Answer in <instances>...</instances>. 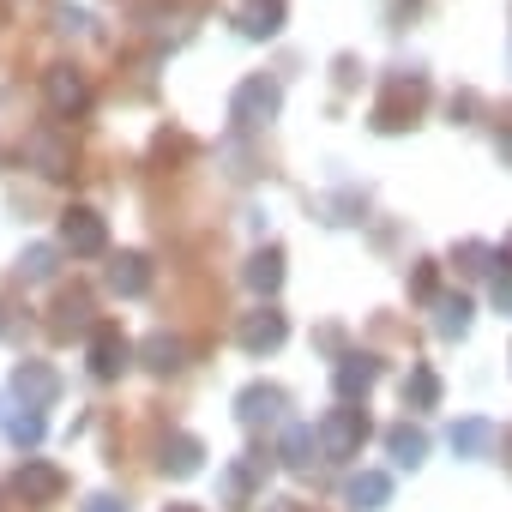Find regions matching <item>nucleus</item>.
<instances>
[{
  "instance_id": "2f4dec72",
  "label": "nucleus",
  "mask_w": 512,
  "mask_h": 512,
  "mask_svg": "<svg viewBox=\"0 0 512 512\" xmlns=\"http://www.w3.org/2000/svg\"><path fill=\"white\" fill-rule=\"evenodd\" d=\"M494 151H500V157L512 163V127H500V133H494Z\"/></svg>"
},
{
  "instance_id": "6e6552de",
  "label": "nucleus",
  "mask_w": 512,
  "mask_h": 512,
  "mask_svg": "<svg viewBox=\"0 0 512 512\" xmlns=\"http://www.w3.org/2000/svg\"><path fill=\"white\" fill-rule=\"evenodd\" d=\"M284 338H290V320H284L278 308H253V314L235 320V344H241L247 356H272Z\"/></svg>"
},
{
  "instance_id": "20e7f679",
  "label": "nucleus",
  "mask_w": 512,
  "mask_h": 512,
  "mask_svg": "<svg viewBox=\"0 0 512 512\" xmlns=\"http://www.w3.org/2000/svg\"><path fill=\"white\" fill-rule=\"evenodd\" d=\"M422 97H428V79H422V73H392L386 91H380V103H374V127H380V133L410 127L416 109H422Z\"/></svg>"
},
{
  "instance_id": "9d476101",
  "label": "nucleus",
  "mask_w": 512,
  "mask_h": 512,
  "mask_svg": "<svg viewBox=\"0 0 512 512\" xmlns=\"http://www.w3.org/2000/svg\"><path fill=\"white\" fill-rule=\"evenodd\" d=\"M266 470H272V458L266 452H241L229 470H223V482H217V494H223V506H247L253 494H260V482H266Z\"/></svg>"
},
{
  "instance_id": "4468645a",
  "label": "nucleus",
  "mask_w": 512,
  "mask_h": 512,
  "mask_svg": "<svg viewBox=\"0 0 512 512\" xmlns=\"http://www.w3.org/2000/svg\"><path fill=\"white\" fill-rule=\"evenodd\" d=\"M374 380H380V362L362 356V350L338 356V368H332V392H338V404H362V398L374 392Z\"/></svg>"
},
{
  "instance_id": "f3484780",
  "label": "nucleus",
  "mask_w": 512,
  "mask_h": 512,
  "mask_svg": "<svg viewBox=\"0 0 512 512\" xmlns=\"http://www.w3.org/2000/svg\"><path fill=\"white\" fill-rule=\"evenodd\" d=\"M109 290L127 296V302H139L151 290V260H145V253H115V260H109Z\"/></svg>"
},
{
  "instance_id": "0eeeda50",
  "label": "nucleus",
  "mask_w": 512,
  "mask_h": 512,
  "mask_svg": "<svg viewBox=\"0 0 512 512\" xmlns=\"http://www.w3.org/2000/svg\"><path fill=\"white\" fill-rule=\"evenodd\" d=\"M13 494H19L25 506H55V500L67 494V476H61V464H49V458H25V464L13 470Z\"/></svg>"
},
{
  "instance_id": "f8f14e48",
  "label": "nucleus",
  "mask_w": 512,
  "mask_h": 512,
  "mask_svg": "<svg viewBox=\"0 0 512 512\" xmlns=\"http://www.w3.org/2000/svg\"><path fill=\"white\" fill-rule=\"evenodd\" d=\"M25 157H31V169H43L49 181L73 175V139H67L61 127H37V133L25 139Z\"/></svg>"
},
{
  "instance_id": "39448f33",
  "label": "nucleus",
  "mask_w": 512,
  "mask_h": 512,
  "mask_svg": "<svg viewBox=\"0 0 512 512\" xmlns=\"http://www.w3.org/2000/svg\"><path fill=\"white\" fill-rule=\"evenodd\" d=\"M61 253H73V260H97V253H109V223L91 205H67L61 211Z\"/></svg>"
},
{
  "instance_id": "423d86ee",
  "label": "nucleus",
  "mask_w": 512,
  "mask_h": 512,
  "mask_svg": "<svg viewBox=\"0 0 512 512\" xmlns=\"http://www.w3.org/2000/svg\"><path fill=\"white\" fill-rule=\"evenodd\" d=\"M85 368H91V380H121V374L133 368L127 332H121V326H97V332L85 338Z\"/></svg>"
},
{
  "instance_id": "6ab92c4d",
  "label": "nucleus",
  "mask_w": 512,
  "mask_h": 512,
  "mask_svg": "<svg viewBox=\"0 0 512 512\" xmlns=\"http://www.w3.org/2000/svg\"><path fill=\"white\" fill-rule=\"evenodd\" d=\"M494 440H500V434H494V422H488V416H464V422H452V428H446V446H452L458 458H482Z\"/></svg>"
},
{
  "instance_id": "4be33fe9",
  "label": "nucleus",
  "mask_w": 512,
  "mask_h": 512,
  "mask_svg": "<svg viewBox=\"0 0 512 512\" xmlns=\"http://www.w3.org/2000/svg\"><path fill=\"white\" fill-rule=\"evenodd\" d=\"M49 332H55V338H91V332H97V326H91V296H61Z\"/></svg>"
},
{
  "instance_id": "aec40b11",
  "label": "nucleus",
  "mask_w": 512,
  "mask_h": 512,
  "mask_svg": "<svg viewBox=\"0 0 512 512\" xmlns=\"http://www.w3.org/2000/svg\"><path fill=\"white\" fill-rule=\"evenodd\" d=\"M314 452H320V428L290 422V428H284V446H278V464L302 476V470H314Z\"/></svg>"
},
{
  "instance_id": "bb28decb",
  "label": "nucleus",
  "mask_w": 512,
  "mask_h": 512,
  "mask_svg": "<svg viewBox=\"0 0 512 512\" xmlns=\"http://www.w3.org/2000/svg\"><path fill=\"white\" fill-rule=\"evenodd\" d=\"M458 266H464L470 278H488V272H494V266H506V260H500L494 247H482V241H464V247H458Z\"/></svg>"
},
{
  "instance_id": "c756f323",
  "label": "nucleus",
  "mask_w": 512,
  "mask_h": 512,
  "mask_svg": "<svg viewBox=\"0 0 512 512\" xmlns=\"http://www.w3.org/2000/svg\"><path fill=\"white\" fill-rule=\"evenodd\" d=\"M410 290H416V296H434V266H428V260L410 272Z\"/></svg>"
},
{
  "instance_id": "72a5a7b5",
  "label": "nucleus",
  "mask_w": 512,
  "mask_h": 512,
  "mask_svg": "<svg viewBox=\"0 0 512 512\" xmlns=\"http://www.w3.org/2000/svg\"><path fill=\"white\" fill-rule=\"evenodd\" d=\"M163 512H205V506H193V500H175V506H163Z\"/></svg>"
},
{
  "instance_id": "393cba45",
  "label": "nucleus",
  "mask_w": 512,
  "mask_h": 512,
  "mask_svg": "<svg viewBox=\"0 0 512 512\" xmlns=\"http://www.w3.org/2000/svg\"><path fill=\"white\" fill-rule=\"evenodd\" d=\"M434 332L440 338H464L470 332V296H434Z\"/></svg>"
},
{
  "instance_id": "cd10ccee",
  "label": "nucleus",
  "mask_w": 512,
  "mask_h": 512,
  "mask_svg": "<svg viewBox=\"0 0 512 512\" xmlns=\"http://www.w3.org/2000/svg\"><path fill=\"white\" fill-rule=\"evenodd\" d=\"M7 434H13V446H37L43 440V410H13L7 416Z\"/></svg>"
},
{
  "instance_id": "a211bd4d",
  "label": "nucleus",
  "mask_w": 512,
  "mask_h": 512,
  "mask_svg": "<svg viewBox=\"0 0 512 512\" xmlns=\"http://www.w3.org/2000/svg\"><path fill=\"white\" fill-rule=\"evenodd\" d=\"M139 356H145V368H151L157 380H169V374L187 368V344H181L175 332H151V338L139 344Z\"/></svg>"
},
{
  "instance_id": "f257e3e1",
  "label": "nucleus",
  "mask_w": 512,
  "mask_h": 512,
  "mask_svg": "<svg viewBox=\"0 0 512 512\" xmlns=\"http://www.w3.org/2000/svg\"><path fill=\"white\" fill-rule=\"evenodd\" d=\"M278 109H284V85H278L272 73H253V79H241V85L229 91V121H235L241 133L272 127V121H278Z\"/></svg>"
},
{
  "instance_id": "5701e85b",
  "label": "nucleus",
  "mask_w": 512,
  "mask_h": 512,
  "mask_svg": "<svg viewBox=\"0 0 512 512\" xmlns=\"http://www.w3.org/2000/svg\"><path fill=\"white\" fill-rule=\"evenodd\" d=\"M55 266H61V241H31V247L19 253V278H25V284H49Z\"/></svg>"
},
{
  "instance_id": "ddd939ff",
  "label": "nucleus",
  "mask_w": 512,
  "mask_h": 512,
  "mask_svg": "<svg viewBox=\"0 0 512 512\" xmlns=\"http://www.w3.org/2000/svg\"><path fill=\"white\" fill-rule=\"evenodd\" d=\"M284 19H290V0H241L235 7V31L247 43H272L284 31Z\"/></svg>"
},
{
  "instance_id": "473e14b6",
  "label": "nucleus",
  "mask_w": 512,
  "mask_h": 512,
  "mask_svg": "<svg viewBox=\"0 0 512 512\" xmlns=\"http://www.w3.org/2000/svg\"><path fill=\"white\" fill-rule=\"evenodd\" d=\"M266 512H302V500H266Z\"/></svg>"
},
{
  "instance_id": "f03ea898",
  "label": "nucleus",
  "mask_w": 512,
  "mask_h": 512,
  "mask_svg": "<svg viewBox=\"0 0 512 512\" xmlns=\"http://www.w3.org/2000/svg\"><path fill=\"white\" fill-rule=\"evenodd\" d=\"M368 434H374L368 410H362V404H338V410H326V422H320V458L350 464V458H362Z\"/></svg>"
},
{
  "instance_id": "c85d7f7f",
  "label": "nucleus",
  "mask_w": 512,
  "mask_h": 512,
  "mask_svg": "<svg viewBox=\"0 0 512 512\" xmlns=\"http://www.w3.org/2000/svg\"><path fill=\"white\" fill-rule=\"evenodd\" d=\"M494 308H500V314H512V266L494 278Z\"/></svg>"
},
{
  "instance_id": "b1692460",
  "label": "nucleus",
  "mask_w": 512,
  "mask_h": 512,
  "mask_svg": "<svg viewBox=\"0 0 512 512\" xmlns=\"http://www.w3.org/2000/svg\"><path fill=\"white\" fill-rule=\"evenodd\" d=\"M386 452H392L404 470H416V464L428 458V434H422L416 422H398V428H386Z\"/></svg>"
},
{
  "instance_id": "412c9836",
  "label": "nucleus",
  "mask_w": 512,
  "mask_h": 512,
  "mask_svg": "<svg viewBox=\"0 0 512 512\" xmlns=\"http://www.w3.org/2000/svg\"><path fill=\"white\" fill-rule=\"evenodd\" d=\"M157 464H163V476H193L205 464V440L199 434H169L163 452H157Z\"/></svg>"
},
{
  "instance_id": "a878e982",
  "label": "nucleus",
  "mask_w": 512,
  "mask_h": 512,
  "mask_svg": "<svg viewBox=\"0 0 512 512\" xmlns=\"http://www.w3.org/2000/svg\"><path fill=\"white\" fill-rule=\"evenodd\" d=\"M404 404H410V410H434V404H440V374H434L428 362H416V368L404 374Z\"/></svg>"
},
{
  "instance_id": "7c9ffc66",
  "label": "nucleus",
  "mask_w": 512,
  "mask_h": 512,
  "mask_svg": "<svg viewBox=\"0 0 512 512\" xmlns=\"http://www.w3.org/2000/svg\"><path fill=\"white\" fill-rule=\"evenodd\" d=\"M85 512H127V506H121L115 494H91V500H85Z\"/></svg>"
},
{
  "instance_id": "9b49d317",
  "label": "nucleus",
  "mask_w": 512,
  "mask_h": 512,
  "mask_svg": "<svg viewBox=\"0 0 512 512\" xmlns=\"http://www.w3.org/2000/svg\"><path fill=\"white\" fill-rule=\"evenodd\" d=\"M43 97H49V109H55L61 121H73V115H85L91 85H85L79 67H49V73H43Z\"/></svg>"
},
{
  "instance_id": "dca6fc26",
  "label": "nucleus",
  "mask_w": 512,
  "mask_h": 512,
  "mask_svg": "<svg viewBox=\"0 0 512 512\" xmlns=\"http://www.w3.org/2000/svg\"><path fill=\"white\" fill-rule=\"evenodd\" d=\"M241 284L253 296H278L284 290V253L278 247H260V253H247V266H241Z\"/></svg>"
},
{
  "instance_id": "2eb2a0df",
  "label": "nucleus",
  "mask_w": 512,
  "mask_h": 512,
  "mask_svg": "<svg viewBox=\"0 0 512 512\" xmlns=\"http://www.w3.org/2000/svg\"><path fill=\"white\" fill-rule=\"evenodd\" d=\"M344 506H350V512H380V506H392V476H386V470H356V476L344 482Z\"/></svg>"
},
{
  "instance_id": "7ed1b4c3",
  "label": "nucleus",
  "mask_w": 512,
  "mask_h": 512,
  "mask_svg": "<svg viewBox=\"0 0 512 512\" xmlns=\"http://www.w3.org/2000/svg\"><path fill=\"white\" fill-rule=\"evenodd\" d=\"M284 410H290V392L272 386V380H253V386L235 392V422H241L247 434H272V428H284Z\"/></svg>"
},
{
  "instance_id": "1a4fd4ad",
  "label": "nucleus",
  "mask_w": 512,
  "mask_h": 512,
  "mask_svg": "<svg viewBox=\"0 0 512 512\" xmlns=\"http://www.w3.org/2000/svg\"><path fill=\"white\" fill-rule=\"evenodd\" d=\"M7 386H13V398H19V410H49V404L61 398V374H55L49 362H19Z\"/></svg>"
}]
</instances>
